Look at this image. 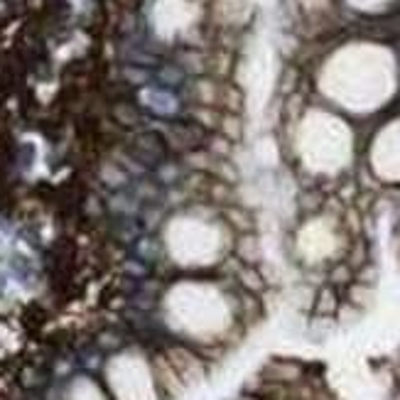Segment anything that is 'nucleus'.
<instances>
[{
    "label": "nucleus",
    "instance_id": "f257e3e1",
    "mask_svg": "<svg viewBox=\"0 0 400 400\" xmlns=\"http://www.w3.org/2000/svg\"><path fill=\"white\" fill-rule=\"evenodd\" d=\"M167 246H170V253H172L179 263L197 265L211 258L214 236H211L206 224H199L197 219L184 217L172 221V226L167 228Z\"/></svg>",
    "mask_w": 400,
    "mask_h": 400
},
{
    "label": "nucleus",
    "instance_id": "f03ea898",
    "mask_svg": "<svg viewBox=\"0 0 400 400\" xmlns=\"http://www.w3.org/2000/svg\"><path fill=\"white\" fill-rule=\"evenodd\" d=\"M165 358L172 366V371L177 373V379L182 381L184 390L194 388L201 379H204V363L194 352H190L187 346H174L165 352Z\"/></svg>",
    "mask_w": 400,
    "mask_h": 400
}]
</instances>
